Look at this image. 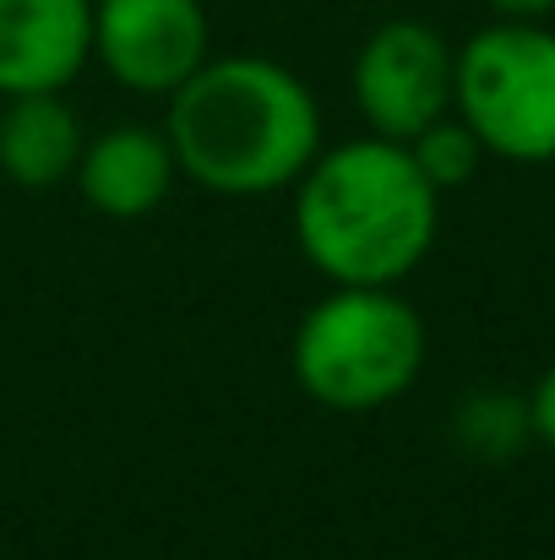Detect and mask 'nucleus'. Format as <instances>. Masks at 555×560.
Returning a JSON list of instances; mask_svg holds the SVG:
<instances>
[{
    "mask_svg": "<svg viewBox=\"0 0 555 560\" xmlns=\"http://www.w3.org/2000/svg\"><path fill=\"white\" fill-rule=\"evenodd\" d=\"M170 148L181 175L218 196L294 186L322 153L311 88L267 55H207L170 93Z\"/></svg>",
    "mask_w": 555,
    "mask_h": 560,
    "instance_id": "1",
    "label": "nucleus"
},
{
    "mask_svg": "<svg viewBox=\"0 0 555 560\" xmlns=\"http://www.w3.org/2000/svg\"><path fill=\"white\" fill-rule=\"evenodd\" d=\"M441 229V190L392 137L327 148L294 180V240L305 261L344 289H392Z\"/></svg>",
    "mask_w": 555,
    "mask_h": 560,
    "instance_id": "2",
    "label": "nucleus"
},
{
    "mask_svg": "<svg viewBox=\"0 0 555 560\" xmlns=\"http://www.w3.org/2000/svg\"><path fill=\"white\" fill-rule=\"evenodd\" d=\"M425 365V322L392 289H333L294 332V381L338 413H370L403 397Z\"/></svg>",
    "mask_w": 555,
    "mask_h": 560,
    "instance_id": "3",
    "label": "nucleus"
},
{
    "mask_svg": "<svg viewBox=\"0 0 555 560\" xmlns=\"http://www.w3.org/2000/svg\"><path fill=\"white\" fill-rule=\"evenodd\" d=\"M452 109L485 153L512 164L555 159V33L501 16L452 55Z\"/></svg>",
    "mask_w": 555,
    "mask_h": 560,
    "instance_id": "4",
    "label": "nucleus"
},
{
    "mask_svg": "<svg viewBox=\"0 0 555 560\" xmlns=\"http://www.w3.org/2000/svg\"><path fill=\"white\" fill-rule=\"evenodd\" d=\"M355 104L375 137L408 142L452 109V49L430 22L392 16L355 55Z\"/></svg>",
    "mask_w": 555,
    "mask_h": 560,
    "instance_id": "5",
    "label": "nucleus"
},
{
    "mask_svg": "<svg viewBox=\"0 0 555 560\" xmlns=\"http://www.w3.org/2000/svg\"><path fill=\"white\" fill-rule=\"evenodd\" d=\"M207 55L201 0H93V60L131 93H175Z\"/></svg>",
    "mask_w": 555,
    "mask_h": 560,
    "instance_id": "6",
    "label": "nucleus"
},
{
    "mask_svg": "<svg viewBox=\"0 0 555 560\" xmlns=\"http://www.w3.org/2000/svg\"><path fill=\"white\" fill-rule=\"evenodd\" d=\"M93 60V0H0V98L66 93Z\"/></svg>",
    "mask_w": 555,
    "mask_h": 560,
    "instance_id": "7",
    "label": "nucleus"
},
{
    "mask_svg": "<svg viewBox=\"0 0 555 560\" xmlns=\"http://www.w3.org/2000/svg\"><path fill=\"white\" fill-rule=\"evenodd\" d=\"M181 164L164 131L148 126H115L93 142H82L77 159V186L93 212L104 218H148L170 201Z\"/></svg>",
    "mask_w": 555,
    "mask_h": 560,
    "instance_id": "8",
    "label": "nucleus"
},
{
    "mask_svg": "<svg viewBox=\"0 0 555 560\" xmlns=\"http://www.w3.org/2000/svg\"><path fill=\"white\" fill-rule=\"evenodd\" d=\"M82 126L60 93H11L0 109V175L22 190H49L77 175Z\"/></svg>",
    "mask_w": 555,
    "mask_h": 560,
    "instance_id": "9",
    "label": "nucleus"
},
{
    "mask_svg": "<svg viewBox=\"0 0 555 560\" xmlns=\"http://www.w3.org/2000/svg\"><path fill=\"white\" fill-rule=\"evenodd\" d=\"M534 435L529 424V402L507 397V392H479L458 408V446L479 463H507L518 457V446Z\"/></svg>",
    "mask_w": 555,
    "mask_h": 560,
    "instance_id": "10",
    "label": "nucleus"
},
{
    "mask_svg": "<svg viewBox=\"0 0 555 560\" xmlns=\"http://www.w3.org/2000/svg\"><path fill=\"white\" fill-rule=\"evenodd\" d=\"M408 153H414V164H419V175L430 180L436 190H458L469 186L474 175H479V159H485V148H479V137L463 126V120H452V115H441V120H430L419 137H408L403 142Z\"/></svg>",
    "mask_w": 555,
    "mask_h": 560,
    "instance_id": "11",
    "label": "nucleus"
},
{
    "mask_svg": "<svg viewBox=\"0 0 555 560\" xmlns=\"http://www.w3.org/2000/svg\"><path fill=\"white\" fill-rule=\"evenodd\" d=\"M529 424H534V435L551 446V457H555V365L540 375V386L529 397Z\"/></svg>",
    "mask_w": 555,
    "mask_h": 560,
    "instance_id": "12",
    "label": "nucleus"
},
{
    "mask_svg": "<svg viewBox=\"0 0 555 560\" xmlns=\"http://www.w3.org/2000/svg\"><path fill=\"white\" fill-rule=\"evenodd\" d=\"M496 16H518V22H545L555 11V0H485Z\"/></svg>",
    "mask_w": 555,
    "mask_h": 560,
    "instance_id": "13",
    "label": "nucleus"
}]
</instances>
